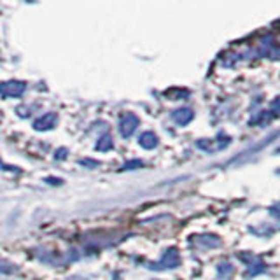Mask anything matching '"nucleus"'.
Instances as JSON below:
<instances>
[{"label": "nucleus", "mask_w": 280, "mask_h": 280, "mask_svg": "<svg viewBox=\"0 0 280 280\" xmlns=\"http://www.w3.org/2000/svg\"><path fill=\"white\" fill-rule=\"evenodd\" d=\"M179 264H181V256H179L177 249H166L165 252H163V258L159 259L156 264H153L151 268H154V270H173V268H177Z\"/></svg>", "instance_id": "f257e3e1"}, {"label": "nucleus", "mask_w": 280, "mask_h": 280, "mask_svg": "<svg viewBox=\"0 0 280 280\" xmlns=\"http://www.w3.org/2000/svg\"><path fill=\"white\" fill-rule=\"evenodd\" d=\"M26 84L23 81H6L0 83V96L2 98H18L25 93Z\"/></svg>", "instance_id": "f03ea898"}, {"label": "nucleus", "mask_w": 280, "mask_h": 280, "mask_svg": "<svg viewBox=\"0 0 280 280\" xmlns=\"http://www.w3.org/2000/svg\"><path fill=\"white\" fill-rule=\"evenodd\" d=\"M140 124L138 116H135L133 112H126L119 121V133L123 138H130L133 135V131L137 130V126Z\"/></svg>", "instance_id": "7ed1b4c3"}, {"label": "nucleus", "mask_w": 280, "mask_h": 280, "mask_svg": "<svg viewBox=\"0 0 280 280\" xmlns=\"http://www.w3.org/2000/svg\"><path fill=\"white\" fill-rule=\"evenodd\" d=\"M56 123H58L56 112H46L44 116H41V118L33 121V130L48 131V130H51V128L56 126Z\"/></svg>", "instance_id": "20e7f679"}, {"label": "nucleus", "mask_w": 280, "mask_h": 280, "mask_svg": "<svg viewBox=\"0 0 280 280\" xmlns=\"http://www.w3.org/2000/svg\"><path fill=\"white\" fill-rule=\"evenodd\" d=\"M172 119L179 126H186V124L191 123L194 119V112L191 109H177L175 112H172Z\"/></svg>", "instance_id": "39448f33"}, {"label": "nucleus", "mask_w": 280, "mask_h": 280, "mask_svg": "<svg viewBox=\"0 0 280 280\" xmlns=\"http://www.w3.org/2000/svg\"><path fill=\"white\" fill-rule=\"evenodd\" d=\"M138 144L144 149H154L158 146V135L153 133V131H144L138 137Z\"/></svg>", "instance_id": "423d86ee"}, {"label": "nucleus", "mask_w": 280, "mask_h": 280, "mask_svg": "<svg viewBox=\"0 0 280 280\" xmlns=\"http://www.w3.org/2000/svg\"><path fill=\"white\" fill-rule=\"evenodd\" d=\"M96 151H100V153H105V151H111L112 147H114V142H112V137L109 133H105L102 138H98V142H96Z\"/></svg>", "instance_id": "0eeeda50"}, {"label": "nucleus", "mask_w": 280, "mask_h": 280, "mask_svg": "<svg viewBox=\"0 0 280 280\" xmlns=\"http://www.w3.org/2000/svg\"><path fill=\"white\" fill-rule=\"evenodd\" d=\"M18 268L7 261H0V273H14Z\"/></svg>", "instance_id": "6e6552de"}, {"label": "nucleus", "mask_w": 280, "mask_h": 280, "mask_svg": "<svg viewBox=\"0 0 280 280\" xmlns=\"http://www.w3.org/2000/svg\"><path fill=\"white\" fill-rule=\"evenodd\" d=\"M140 166H144V161H140V159H131V161L124 163L123 170H137Z\"/></svg>", "instance_id": "1a4fd4ad"}, {"label": "nucleus", "mask_w": 280, "mask_h": 280, "mask_svg": "<svg viewBox=\"0 0 280 280\" xmlns=\"http://www.w3.org/2000/svg\"><path fill=\"white\" fill-rule=\"evenodd\" d=\"M48 181H49V184H61V179H53V177H49Z\"/></svg>", "instance_id": "9d476101"}]
</instances>
